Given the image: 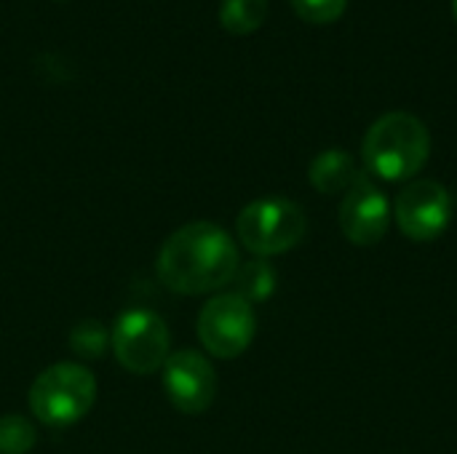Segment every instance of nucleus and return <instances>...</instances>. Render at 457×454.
Returning <instances> with one entry per match:
<instances>
[{"label": "nucleus", "mask_w": 457, "mask_h": 454, "mask_svg": "<svg viewBox=\"0 0 457 454\" xmlns=\"http://www.w3.org/2000/svg\"><path fill=\"white\" fill-rule=\"evenodd\" d=\"M241 257L228 230L214 222H190L174 230L158 252V278L177 294H209L228 286Z\"/></svg>", "instance_id": "nucleus-1"}, {"label": "nucleus", "mask_w": 457, "mask_h": 454, "mask_svg": "<svg viewBox=\"0 0 457 454\" xmlns=\"http://www.w3.org/2000/svg\"><path fill=\"white\" fill-rule=\"evenodd\" d=\"M361 155L367 174L386 182H404L426 166L431 155V134L418 115L394 110L370 126Z\"/></svg>", "instance_id": "nucleus-2"}, {"label": "nucleus", "mask_w": 457, "mask_h": 454, "mask_svg": "<svg viewBox=\"0 0 457 454\" xmlns=\"http://www.w3.org/2000/svg\"><path fill=\"white\" fill-rule=\"evenodd\" d=\"M96 401L94 375L72 361L43 369L29 388V409L48 428H67L83 420Z\"/></svg>", "instance_id": "nucleus-3"}, {"label": "nucleus", "mask_w": 457, "mask_h": 454, "mask_svg": "<svg viewBox=\"0 0 457 454\" xmlns=\"http://www.w3.org/2000/svg\"><path fill=\"white\" fill-rule=\"evenodd\" d=\"M308 230L303 206L287 198H260L241 209L236 219L238 241L254 257H276L295 249Z\"/></svg>", "instance_id": "nucleus-4"}, {"label": "nucleus", "mask_w": 457, "mask_h": 454, "mask_svg": "<svg viewBox=\"0 0 457 454\" xmlns=\"http://www.w3.org/2000/svg\"><path fill=\"white\" fill-rule=\"evenodd\" d=\"M110 348L126 372L153 375L171 356V334L155 310L134 308L118 316L110 332Z\"/></svg>", "instance_id": "nucleus-5"}, {"label": "nucleus", "mask_w": 457, "mask_h": 454, "mask_svg": "<svg viewBox=\"0 0 457 454\" xmlns=\"http://www.w3.org/2000/svg\"><path fill=\"white\" fill-rule=\"evenodd\" d=\"M257 334L254 308L236 292L212 297L198 313V340L214 359H238Z\"/></svg>", "instance_id": "nucleus-6"}, {"label": "nucleus", "mask_w": 457, "mask_h": 454, "mask_svg": "<svg viewBox=\"0 0 457 454\" xmlns=\"http://www.w3.org/2000/svg\"><path fill=\"white\" fill-rule=\"evenodd\" d=\"M394 217L410 241H434L453 219V195L436 179H415L396 195Z\"/></svg>", "instance_id": "nucleus-7"}, {"label": "nucleus", "mask_w": 457, "mask_h": 454, "mask_svg": "<svg viewBox=\"0 0 457 454\" xmlns=\"http://www.w3.org/2000/svg\"><path fill=\"white\" fill-rule=\"evenodd\" d=\"M394 219L391 201L386 193L370 179L367 171L351 185L340 203V227L343 235L356 246H375L386 238Z\"/></svg>", "instance_id": "nucleus-8"}, {"label": "nucleus", "mask_w": 457, "mask_h": 454, "mask_svg": "<svg viewBox=\"0 0 457 454\" xmlns=\"http://www.w3.org/2000/svg\"><path fill=\"white\" fill-rule=\"evenodd\" d=\"M163 391L182 415H201L217 396V372L198 351H177L163 364Z\"/></svg>", "instance_id": "nucleus-9"}, {"label": "nucleus", "mask_w": 457, "mask_h": 454, "mask_svg": "<svg viewBox=\"0 0 457 454\" xmlns=\"http://www.w3.org/2000/svg\"><path fill=\"white\" fill-rule=\"evenodd\" d=\"M359 166L348 150H324L311 161L308 179L321 195L348 193L351 185L359 179Z\"/></svg>", "instance_id": "nucleus-10"}, {"label": "nucleus", "mask_w": 457, "mask_h": 454, "mask_svg": "<svg viewBox=\"0 0 457 454\" xmlns=\"http://www.w3.org/2000/svg\"><path fill=\"white\" fill-rule=\"evenodd\" d=\"M268 0H222L220 24L230 35H252L268 19Z\"/></svg>", "instance_id": "nucleus-11"}, {"label": "nucleus", "mask_w": 457, "mask_h": 454, "mask_svg": "<svg viewBox=\"0 0 457 454\" xmlns=\"http://www.w3.org/2000/svg\"><path fill=\"white\" fill-rule=\"evenodd\" d=\"M233 281H236V294L244 297L249 305L268 300L276 289V273L265 260H252L246 265H238Z\"/></svg>", "instance_id": "nucleus-12"}, {"label": "nucleus", "mask_w": 457, "mask_h": 454, "mask_svg": "<svg viewBox=\"0 0 457 454\" xmlns=\"http://www.w3.org/2000/svg\"><path fill=\"white\" fill-rule=\"evenodd\" d=\"M37 444L35 425L21 415L0 417V454H29Z\"/></svg>", "instance_id": "nucleus-13"}, {"label": "nucleus", "mask_w": 457, "mask_h": 454, "mask_svg": "<svg viewBox=\"0 0 457 454\" xmlns=\"http://www.w3.org/2000/svg\"><path fill=\"white\" fill-rule=\"evenodd\" d=\"M107 348H110V334H107V329L99 321L88 318V321H80V324L72 326V332H70V351L75 356H80V359H99V356H104Z\"/></svg>", "instance_id": "nucleus-14"}, {"label": "nucleus", "mask_w": 457, "mask_h": 454, "mask_svg": "<svg viewBox=\"0 0 457 454\" xmlns=\"http://www.w3.org/2000/svg\"><path fill=\"white\" fill-rule=\"evenodd\" d=\"M289 3L295 13L311 24H332L348 8V0H289Z\"/></svg>", "instance_id": "nucleus-15"}, {"label": "nucleus", "mask_w": 457, "mask_h": 454, "mask_svg": "<svg viewBox=\"0 0 457 454\" xmlns=\"http://www.w3.org/2000/svg\"><path fill=\"white\" fill-rule=\"evenodd\" d=\"M453 16H455L457 21V0H453Z\"/></svg>", "instance_id": "nucleus-16"}]
</instances>
